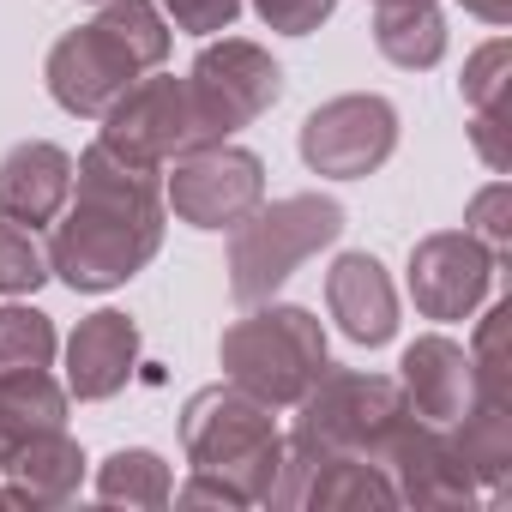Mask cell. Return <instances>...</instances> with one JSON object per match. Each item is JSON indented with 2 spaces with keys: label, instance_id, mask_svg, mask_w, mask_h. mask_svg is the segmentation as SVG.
<instances>
[{
  "label": "cell",
  "instance_id": "cell-1",
  "mask_svg": "<svg viewBox=\"0 0 512 512\" xmlns=\"http://www.w3.org/2000/svg\"><path fill=\"white\" fill-rule=\"evenodd\" d=\"M163 181L145 163L115 157L103 139L73 163V193L49 235V278L79 296L121 290L163 247Z\"/></svg>",
  "mask_w": 512,
  "mask_h": 512
},
{
  "label": "cell",
  "instance_id": "cell-2",
  "mask_svg": "<svg viewBox=\"0 0 512 512\" xmlns=\"http://www.w3.org/2000/svg\"><path fill=\"white\" fill-rule=\"evenodd\" d=\"M169 61V19L157 0H103V13L79 31H67L49 49V97L79 115V121H103L109 103L139 85L145 73H157Z\"/></svg>",
  "mask_w": 512,
  "mask_h": 512
},
{
  "label": "cell",
  "instance_id": "cell-3",
  "mask_svg": "<svg viewBox=\"0 0 512 512\" xmlns=\"http://www.w3.org/2000/svg\"><path fill=\"white\" fill-rule=\"evenodd\" d=\"M181 446H187L193 470L229 482L247 506L272 500V482L284 470V434H278V416L266 398H253L229 380L193 392L181 410Z\"/></svg>",
  "mask_w": 512,
  "mask_h": 512
},
{
  "label": "cell",
  "instance_id": "cell-4",
  "mask_svg": "<svg viewBox=\"0 0 512 512\" xmlns=\"http://www.w3.org/2000/svg\"><path fill=\"white\" fill-rule=\"evenodd\" d=\"M217 362L229 386L266 398L272 410H290L332 368L326 326L296 302H253L241 320H229L217 338Z\"/></svg>",
  "mask_w": 512,
  "mask_h": 512
},
{
  "label": "cell",
  "instance_id": "cell-5",
  "mask_svg": "<svg viewBox=\"0 0 512 512\" xmlns=\"http://www.w3.org/2000/svg\"><path fill=\"white\" fill-rule=\"evenodd\" d=\"M344 235V205L326 193H290V199H260L235 229H229V296L241 308L272 302L320 247Z\"/></svg>",
  "mask_w": 512,
  "mask_h": 512
},
{
  "label": "cell",
  "instance_id": "cell-6",
  "mask_svg": "<svg viewBox=\"0 0 512 512\" xmlns=\"http://www.w3.org/2000/svg\"><path fill=\"white\" fill-rule=\"evenodd\" d=\"M410 416L398 380L362 374V368H326L296 398V428L284 446L296 452H344V458H386V440Z\"/></svg>",
  "mask_w": 512,
  "mask_h": 512
},
{
  "label": "cell",
  "instance_id": "cell-7",
  "mask_svg": "<svg viewBox=\"0 0 512 512\" xmlns=\"http://www.w3.org/2000/svg\"><path fill=\"white\" fill-rule=\"evenodd\" d=\"M278 97H284V67L260 43H247V37L205 43L193 73H187V103H193V121H199L205 145L235 139L241 127L260 121Z\"/></svg>",
  "mask_w": 512,
  "mask_h": 512
},
{
  "label": "cell",
  "instance_id": "cell-8",
  "mask_svg": "<svg viewBox=\"0 0 512 512\" xmlns=\"http://www.w3.org/2000/svg\"><path fill=\"white\" fill-rule=\"evenodd\" d=\"M302 163L332 181H362L398 151V109L380 91H350L302 121Z\"/></svg>",
  "mask_w": 512,
  "mask_h": 512
},
{
  "label": "cell",
  "instance_id": "cell-9",
  "mask_svg": "<svg viewBox=\"0 0 512 512\" xmlns=\"http://www.w3.org/2000/svg\"><path fill=\"white\" fill-rule=\"evenodd\" d=\"M260 199H266V163L229 139L175 157V175L163 187V205L187 229H235Z\"/></svg>",
  "mask_w": 512,
  "mask_h": 512
},
{
  "label": "cell",
  "instance_id": "cell-10",
  "mask_svg": "<svg viewBox=\"0 0 512 512\" xmlns=\"http://www.w3.org/2000/svg\"><path fill=\"white\" fill-rule=\"evenodd\" d=\"M103 145L127 163H145V169H163L187 151L205 145L199 121H193V103H187V79H169V73H145L139 85H127L109 115H103Z\"/></svg>",
  "mask_w": 512,
  "mask_h": 512
},
{
  "label": "cell",
  "instance_id": "cell-11",
  "mask_svg": "<svg viewBox=\"0 0 512 512\" xmlns=\"http://www.w3.org/2000/svg\"><path fill=\"white\" fill-rule=\"evenodd\" d=\"M500 260L470 229H434L410 247V296L422 320H470L494 290Z\"/></svg>",
  "mask_w": 512,
  "mask_h": 512
},
{
  "label": "cell",
  "instance_id": "cell-12",
  "mask_svg": "<svg viewBox=\"0 0 512 512\" xmlns=\"http://www.w3.org/2000/svg\"><path fill=\"white\" fill-rule=\"evenodd\" d=\"M386 476L398 488V506H470L482 488L464 470L446 422H422L416 410L398 422V434L386 440Z\"/></svg>",
  "mask_w": 512,
  "mask_h": 512
},
{
  "label": "cell",
  "instance_id": "cell-13",
  "mask_svg": "<svg viewBox=\"0 0 512 512\" xmlns=\"http://www.w3.org/2000/svg\"><path fill=\"white\" fill-rule=\"evenodd\" d=\"M398 392L422 422H458L476 404V362L446 332H422L398 362Z\"/></svg>",
  "mask_w": 512,
  "mask_h": 512
},
{
  "label": "cell",
  "instance_id": "cell-14",
  "mask_svg": "<svg viewBox=\"0 0 512 512\" xmlns=\"http://www.w3.org/2000/svg\"><path fill=\"white\" fill-rule=\"evenodd\" d=\"M326 308L350 344L380 350L398 332V290H392V278L374 253H338L332 272H326Z\"/></svg>",
  "mask_w": 512,
  "mask_h": 512
},
{
  "label": "cell",
  "instance_id": "cell-15",
  "mask_svg": "<svg viewBox=\"0 0 512 512\" xmlns=\"http://www.w3.org/2000/svg\"><path fill=\"white\" fill-rule=\"evenodd\" d=\"M139 368V326L115 308L79 320V332L67 338V392L79 404H103L115 398Z\"/></svg>",
  "mask_w": 512,
  "mask_h": 512
},
{
  "label": "cell",
  "instance_id": "cell-16",
  "mask_svg": "<svg viewBox=\"0 0 512 512\" xmlns=\"http://www.w3.org/2000/svg\"><path fill=\"white\" fill-rule=\"evenodd\" d=\"M73 193V157L49 139H25L0 157V217H13L25 229H43L61 217Z\"/></svg>",
  "mask_w": 512,
  "mask_h": 512
},
{
  "label": "cell",
  "instance_id": "cell-17",
  "mask_svg": "<svg viewBox=\"0 0 512 512\" xmlns=\"http://www.w3.org/2000/svg\"><path fill=\"white\" fill-rule=\"evenodd\" d=\"M7 488L25 500V506H61L79 494L85 482V452L67 428H43V434H25L7 458Z\"/></svg>",
  "mask_w": 512,
  "mask_h": 512
},
{
  "label": "cell",
  "instance_id": "cell-18",
  "mask_svg": "<svg viewBox=\"0 0 512 512\" xmlns=\"http://www.w3.org/2000/svg\"><path fill=\"white\" fill-rule=\"evenodd\" d=\"M374 49L404 73H428L446 55V13L434 0H386L374 13Z\"/></svg>",
  "mask_w": 512,
  "mask_h": 512
},
{
  "label": "cell",
  "instance_id": "cell-19",
  "mask_svg": "<svg viewBox=\"0 0 512 512\" xmlns=\"http://www.w3.org/2000/svg\"><path fill=\"white\" fill-rule=\"evenodd\" d=\"M464 470L476 476V488H500L512 470V410L506 398H476L458 422H446Z\"/></svg>",
  "mask_w": 512,
  "mask_h": 512
},
{
  "label": "cell",
  "instance_id": "cell-20",
  "mask_svg": "<svg viewBox=\"0 0 512 512\" xmlns=\"http://www.w3.org/2000/svg\"><path fill=\"white\" fill-rule=\"evenodd\" d=\"M169 494H175L169 464L151 446H121L97 464V500L109 506H169Z\"/></svg>",
  "mask_w": 512,
  "mask_h": 512
},
{
  "label": "cell",
  "instance_id": "cell-21",
  "mask_svg": "<svg viewBox=\"0 0 512 512\" xmlns=\"http://www.w3.org/2000/svg\"><path fill=\"white\" fill-rule=\"evenodd\" d=\"M0 416L13 422V434H43V428H67V386L49 368L31 374H0Z\"/></svg>",
  "mask_w": 512,
  "mask_h": 512
},
{
  "label": "cell",
  "instance_id": "cell-22",
  "mask_svg": "<svg viewBox=\"0 0 512 512\" xmlns=\"http://www.w3.org/2000/svg\"><path fill=\"white\" fill-rule=\"evenodd\" d=\"M61 350L55 338V320L37 314V308H0V374H31V368H49Z\"/></svg>",
  "mask_w": 512,
  "mask_h": 512
},
{
  "label": "cell",
  "instance_id": "cell-23",
  "mask_svg": "<svg viewBox=\"0 0 512 512\" xmlns=\"http://www.w3.org/2000/svg\"><path fill=\"white\" fill-rule=\"evenodd\" d=\"M49 278V247L37 241V229L0 217V296H31Z\"/></svg>",
  "mask_w": 512,
  "mask_h": 512
},
{
  "label": "cell",
  "instance_id": "cell-24",
  "mask_svg": "<svg viewBox=\"0 0 512 512\" xmlns=\"http://www.w3.org/2000/svg\"><path fill=\"white\" fill-rule=\"evenodd\" d=\"M506 73H512V49H506L500 37L482 43V49L464 61V79H458L464 103H470V109H506Z\"/></svg>",
  "mask_w": 512,
  "mask_h": 512
},
{
  "label": "cell",
  "instance_id": "cell-25",
  "mask_svg": "<svg viewBox=\"0 0 512 512\" xmlns=\"http://www.w3.org/2000/svg\"><path fill=\"white\" fill-rule=\"evenodd\" d=\"M464 229L494 253V260H506V247H512V187H506V181L482 187V193L470 199V211H464Z\"/></svg>",
  "mask_w": 512,
  "mask_h": 512
},
{
  "label": "cell",
  "instance_id": "cell-26",
  "mask_svg": "<svg viewBox=\"0 0 512 512\" xmlns=\"http://www.w3.org/2000/svg\"><path fill=\"white\" fill-rule=\"evenodd\" d=\"M253 13H260L272 31H284V37H308V31H320L338 13V0H253Z\"/></svg>",
  "mask_w": 512,
  "mask_h": 512
},
{
  "label": "cell",
  "instance_id": "cell-27",
  "mask_svg": "<svg viewBox=\"0 0 512 512\" xmlns=\"http://www.w3.org/2000/svg\"><path fill=\"white\" fill-rule=\"evenodd\" d=\"M157 7L175 19V31H187V37H217V31L235 25L241 0H157Z\"/></svg>",
  "mask_w": 512,
  "mask_h": 512
},
{
  "label": "cell",
  "instance_id": "cell-28",
  "mask_svg": "<svg viewBox=\"0 0 512 512\" xmlns=\"http://www.w3.org/2000/svg\"><path fill=\"white\" fill-rule=\"evenodd\" d=\"M470 139H476V151H482V163H488L494 175H506V169H512V145H506V109H470Z\"/></svg>",
  "mask_w": 512,
  "mask_h": 512
},
{
  "label": "cell",
  "instance_id": "cell-29",
  "mask_svg": "<svg viewBox=\"0 0 512 512\" xmlns=\"http://www.w3.org/2000/svg\"><path fill=\"white\" fill-rule=\"evenodd\" d=\"M169 500H175V506H247L229 482H217V476H205V470H193V482H181Z\"/></svg>",
  "mask_w": 512,
  "mask_h": 512
},
{
  "label": "cell",
  "instance_id": "cell-30",
  "mask_svg": "<svg viewBox=\"0 0 512 512\" xmlns=\"http://www.w3.org/2000/svg\"><path fill=\"white\" fill-rule=\"evenodd\" d=\"M458 7L476 13L482 25H506V19H512V0H458Z\"/></svg>",
  "mask_w": 512,
  "mask_h": 512
},
{
  "label": "cell",
  "instance_id": "cell-31",
  "mask_svg": "<svg viewBox=\"0 0 512 512\" xmlns=\"http://www.w3.org/2000/svg\"><path fill=\"white\" fill-rule=\"evenodd\" d=\"M13 446H19V434H13V422L0 416V470H7V458H13Z\"/></svg>",
  "mask_w": 512,
  "mask_h": 512
},
{
  "label": "cell",
  "instance_id": "cell-32",
  "mask_svg": "<svg viewBox=\"0 0 512 512\" xmlns=\"http://www.w3.org/2000/svg\"><path fill=\"white\" fill-rule=\"evenodd\" d=\"M0 506H25V500H19V494H13V488H0Z\"/></svg>",
  "mask_w": 512,
  "mask_h": 512
},
{
  "label": "cell",
  "instance_id": "cell-33",
  "mask_svg": "<svg viewBox=\"0 0 512 512\" xmlns=\"http://www.w3.org/2000/svg\"><path fill=\"white\" fill-rule=\"evenodd\" d=\"M374 7H386V0H374Z\"/></svg>",
  "mask_w": 512,
  "mask_h": 512
}]
</instances>
